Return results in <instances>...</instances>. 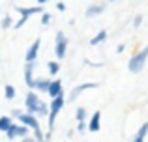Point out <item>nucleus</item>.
I'll list each match as a JSON object with an SVG mask.
<instances>
[{"instance_id": "b1692460", "label": "nucleus", "mask_w": 148, "mask_h": 142, "mask_svg": "<svg viewBox=\"0 0 148 142\" xmlns=\"http://www.w3.org/2000/svg\"><path fill=\"white\" fill-rule=\"evenodd\" d=\"M21 114H23V110H19V109H13V110H11V116L17 118V120L21 118Z\"/></svg>"}, {"instance_id": "ddd939ff", "label": "nucleus", "mask_w": 148, "mask_h": 142, "mask_svg": "<svg viewBox=\"0 0 148 142\" xmlns=\"http://www.w3.org/2000/svg\"><path fill=\"white\" fill-rule=\"evenodd\" d=\"M146 135H148V122H145V124L137 129V133H135V137H133V140H131V142H145L146 140Z\"/></svg>"}, {"instance_id": "bb28decb", "label": "nucleus", "mask_w": 148, "mask_h": 142, "mask_svg": "<svg viewBox=\"0 0 148 142\" xmlns=\"http://www.w3.org/2000/svg\"><path fill=\"white\" fill-rule=\"evenodd\" d=\"M21 142H38V140L34 139V137H26V139H23Z\"/></svg>"}, {"instance_id": "f03ea898", "label": "nucleus", "mask_w": 148, "mask_h": 142, "mask_svg": "<svg viewBox=\"0 0 148 142\" xmlns=\"http://www.w3.org/2000/svg\"><path fill=\"white\" fill-rule=\"evenodd\" d=\"M66 54H68V37L62 30H58L56 36H54V56L58 60H62L66 58Z\"/></svg>"}, {"instance_id": "393cba45", "label": "nucleus", "mask_w": 148, "mask_h": 142, "mask_svg": "<svg viewBox=\"0 0 148 142\" xmlns=\"http://www.w3.org/2000/svg\"><path fill=\"white\" fill-rule=\"evenodd\" d=\"M54 6H56V10H58V11H66V4H64V2H56Z\"/></svg>"}, {"instance_id": "0eeeda50", "label": "nucleus", "mask_w": 148, "mask_h": 142, "mask_svg": "<svg viewBox=\"0 0 148 142\" xmlns=\"http://www.w3.org/2000/svg\"><path fill=\"white\" fill-rule=\"evenodd\" d=\"M40 47H41V39L38 37V39H34L32 43H30V47L26 49V54H25V60L26 64H34L38 60V52H40Z\"/></svg>"}, {"instance_id": "f257e3e1", "label": "nucleus", "mask_w": 148, "mask_h": 142, "mask_svg": "<svg viewBox=\"0 0 148 142\" xmlns=\"http://www.w3.org/2000/svg\"><path fill=\"white\" fill-rule=\"evenodd\" d=\"M146 60H148V45L143 49V51H139L137 54H133L130 58V62H127L130 73H141L145 69V66H146Z\"/></svg>"}, {"instance_id": "aec40b11", "label": "nucleus", "mask_w": 148, "mask_h": 142, "mask_svg": "<svg viewBox=\"0 0 148 142\" xmlns=\"http://www.w3.org/2000/svg\"><path fill=\"white\" fill-rule=\"evenodd\" d=\"M17 129H19V125H11V129L6 133V137H8V140H13V139H17Z\"/></svg>"}, {"instance_id": "9d476101", "label": "nucleus", "mask_w": 148, "mask_h": 142, "mask_svg": "<svg viewBox=\"0 0 148 142\" xmlns=\"http://www.w3.org/2000/svg\"><path fill=\"white\" fill-rule=\"evenodd\" d=\"M47 94L51 95V99H56V97H60V95H64V88H62V80H53L51 82V88H49V92Z\"/></svg>"}, {"instance_id": "a211bd4d", "label": "nucleus", "mask_w": 148, "mask_h": 142, "mask_svg": "<svg viewBox=\"0 0 148 142\" xmlns=\"http://www.w3.org/2000/svg\"><path fill=\"white\" fill-rule=\"evenodd\" d=\"M47 71H49V75H58L60 73V64L58 62H47Z\"/></svg>"}, {"instance_id": "dca6fc26", "label": "nucleus", "mask_w": 148, "mask_h": 142, "mask_svg": "<svg viewBox=\"0 0 148 142\" xmlns=\"http://www.w3.org/2000/svg\"><path fill=\"white\" fill-rule=\"evenodd\" d=\"M86 118H88L86 109H84V107H79V109L75 110V120H77V124H83V122H86Z\"/></svg>"}, {"instance_id": "a878e982", "label": "nucleus", "mask_w": 148, "mask_h": 142, "mask_svg": "<svg viewBox=\"0 0 148 142\" xmlns=\"http://www.w3.org/2000/svg\"><path fill=\"white\" fill-rule=\"evenodd\" d=\"M124 51H126V45H122V43H120L118 47H116V52H118V54H122Z\"/></svg>"}, {"instance_id": "2eb2a0df", "label": "nucleus", "mask_w": 148, "mask_h": 142, "mask_svg": "<svg viewBox=\"0 0 148 142\" xmlns=\"http://www.w3.org/2000/svg\"><path fill=\"white\" fill-rule=\"evenodd\" d=\"M11 125H13L11 116H0V131L2 133H8L11 129Z\"/></svg>"}, {"instance_id": "39448f33", "label": "nucleus", "mask_w": 148, "mask_h": 142, "mask_svg": "<svg viewBox=\"0 0 148 142\" xmlns=\"http://www.w3.org/2000/svg\"><path fill=\"white\" fill-rule=\"evenodd\" d=\"M98 86H99L98 82H83V84H79V86H75V88H73V90L68 94V101H71V103H73L81 94H83V92L92 90V88H98Z\"/></svg>"}, {"instance_id": "7ed1b4c3", "label": "nucleus", "mask_w": 148, "mask_h": 142, "mask_svg": "<svg viewBox=\"0 0 148 142\" xmlns=\"http://www.w3.org/2000/svg\"><path fill=\"white\" fill-rule=\"evenodd\" d=\"M40 105H41V99L38 97V94H36V92H32V90H30L28 94L25 95V112L32 114V116H38Z\"/></svg>"}, {"instance_id": "4be33fe9", "label": "nucleus", "mask_w": 148, "mask_h": 142, "mask_svg": "<svg viewBox=\"0 0 148 142\" xmlns=\"http://www.w3.org/2000/svg\"><path fill=\"white\" fill-rule=\"evenodd\" d=\"M51 21H53L51 13H41V24H49Z\"/></svg>"}, {"instance_id": "f8f14e48", "label": "nucleus", "mask_w": 148, "mask_h": 142, "mask_svg": "<svg viewBox=\"0 0 148 142\" xmlns=\"http://www.w3.org/2000/svg\"><path fill=\"white\" fill-rule=\"evenodd\" d=\"M51 82H53V80L45 79V77H40V79H36V82H34V90H38V92H49Z\"/></svg>"}, {"instance_id": "412c9836", "label": "nucleus", "mask_w": 148, "mask_h": 142, "mask_svg": "<svg viewBox=\"0 0 148 142\" xmlns=\"http://www.w3.org/2000/svg\"><path fill=\"white\" fill-rule=\"evenodd\" d=\"M88 131V122H83V124H77V133H84Z\"/></svg>"}, {"instance_id": "20e7f679", "label": "nucleus", "mask_w": 148, "mask_h": 142, "mask_svg": "<svg viewBox=\"0 0 148 142\" xmlns=\"http://www.w3.org/2000/svg\"><path fill=\"white\" fill-rule=\"evenodd\" d=\"M19 13H21V19H19V21L13 24V28H15V30L23 28V26L28 22V19L32 17L34 13H43V7H41V6H34V7H19Z\"/></svg>"}, {"instance_id": "5701e85b", "label": "nucleus", "mask_w": 148, "mask_h": 142, "mask_svg": "<svg viewBox=\"0 0 148 142\" xmlns=\"http://www.w3.org/2000/svg\"><path fill=\"white\" fill-rule=\"evenodd\" d=\"M141 24H143V15H137V17L133 19V26H135V28H139Z\"/></svg>"}, {"instance_id": "4468645a", "label": "nucleus", "mask_w": 148, "mask_h": 142, "mask_svg": "<svg viewBox=\"0 0 148 142\" xmlns=\"http://www.w3.org/2000/svg\"><path fill=\"white\" fill-rule=\"evenodd\" d=\"M105 39H107V32H105V30H99L96 36H92V37H90V45H92V47H96V45L103 43Z\"/></svg>"}, {"instance_id": "6ab92c4d", "label": "nucleus", "mask_w": 148, "mask_h": 142, "mask_svg": "<svg viewBox=\"0 0 148 142\" xmlns=\"http://www.w3.org/2000/svg\"><path fill=\"white\" fill-rule=\"evenodd\" d=\"M15 22H13V19H11V15H6V17L2 19V22H0V28H4V30H8V28H11Z\"/></svg>"}, {"instance_id": "423d86ee", "label": "nucleus", "mask_w": 148, "mask_h": 142, "mask_svg": "<svg viewBox=\"0 0 148 142\" xmlns=\"http://www.w3.org/2000/svg\"><path fill=\"white\" fill-rule=\"evenodd\" d=\"M19 122H21V125H26V127L32 129V131H40L41 129L38 116H32V114H28V112H23L21 118H19Z\"/></svg>"}, {"instance_id": "1a4fd4ad", "label": "nucleus", "mask_w": 148, "mask_h": 142, "mask_svg": "<svg viewBox=\"0 0 148 142\" xmlns=\"http://www.w3.org/2000/svg\"><path fill=\"white\" fill-rule=\"evenodd\" d=\"M34 64H25V84L32 90L34 88V82H36V79H34Z\"/></svg>"}, {"instance_id": "6e6552de", "label": "nucleus", "mask_w": 148, "mask_h": 142, "mask_svg": "<svg viewBox=\"0 0 148 142\" xmlns=\"http://www.w3.org/2000/svg\"><path fill=\"white\" fill-rule=\"evenodd\" d=\"M99 129H101V112L96 110V112L90 116V120H88V131L90 133H98Z\"/></svg>"}, {"instance_id": "f3484780", "label": "nucleus", "mask_w": 148, "mask_h": 142, "mask_svg": "<svg viewBox=\"0 0 148 142\" xmlns=\"http://www.w3.org/2000/svg\"><path fill=\"white\" fill-rule=\"evenodd\" d=\"M15 94H17V92H15V86H11V84H6V86H4V97H6L8 101H13Z\"/></svg>"}, {"instance_id": "9b49d317", "label": "nucleus", "mask_w": 148, "mask_h": 142, "mask_svg": "<svg viewBox=\"0 0 148 142\" xmlns=\"http://www.w3.org/2000/svg\"><path fill=\"white\" fill-rule=\"evenodd\" d=\"M105 11V4H92V6H88L86 7V11H84V15H86L88 19H92V17H98V15H101Z\"/></svg>"}]
</instances>
